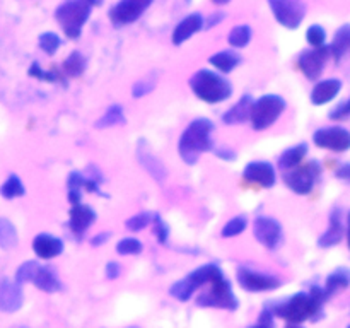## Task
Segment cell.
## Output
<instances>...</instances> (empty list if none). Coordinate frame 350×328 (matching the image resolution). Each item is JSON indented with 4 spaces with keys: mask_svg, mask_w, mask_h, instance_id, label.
<instances>
[{
    "mask_svg": "<svg viewBox=\"0 0 350 328\" xmlns=\"http://www.w3.org/2000/svg\"><path fill=\"white\" fill-rule=\"evenodd\" d=\"M313 142L332 152H345L350 149V132L344 126H325L314 132Z\"/></svg>",
    "mask_w": 350,
    "mask_h": 328,
    "instance_id": "cell-12",
    "label": "cell"
},
{
    "mask_svg": "<svg viewBox=\"0 0 350 328\" xmlns=\"http://www.w3.org/2000/svg\"><path fill=\"white\" fill-rule=\"evenodd\" d=\"M152 2L154 0H120L109 9V20L116 27L135 23L152 5Z\"/></svg>",
    "mask_w": 350,
    "mask_h": 328,
    "instance_id": "cell-10",
    "label": "cell"
},
{
    "mask_svg": "<svg viewBox=\"0 0 350 328\" xmlns=\"http://www.w3.org/2000/svg\"><path fill=\"white\" fill-rule=\"evenodd\" d=\"M306 40L313 48L325 46V41H327V31H325L320 24H313V26L308 27Z\"/></svg>",
    "mask_w": 350,
    "mask_h": 328,
    "instance_id": "cell-38",
    "label": "cell"
},
{
    "mask_svg": "<svg viewBox=\"0 0 350 328\" xmlns=\"http://www.w3.org/2000/svg\"><path fill=\"white\" fill-rule=\"evenodd\" d=\"M236 279H238L239 286L248 292H269V290H275L280 287V280L275 275L256 272L248 266L238 269Z\"/></svg>",
    "mask_w": 350,
    "mask_h": 328,
    "instance_id": "cell-11",
    "label": "cell"
},
{
    "mask_svg": "<svg viewBox=\"0 0 350 328\" xmlns=\"http://www.w3.org/2000/svg\"><path fill=\"white\" fill-rule=\"evenodd\" d=\"M347 328H350V325H349V327H347Z\"/></svg>",
    "mask_w": 350,
    "mask_h": 328,
    "instance_id": "cell-55",
    "label": "cell"
},
{
    "mask_svg": "<svg viewBox=\"0 0 350 328\" xmlns=\"http://www.w3.org/2000/svg\"><path fill=\"white\" fill-rule=\"evenodd\" d=\"M88 68V58L81 51H72L64 62V72L68 77H79Z\"/></svg>",
    "mask_w": 350,
    "mask_h": 328,
    "instance_id": "cell-31",
    "label": "cell"
},
{
    "mask_svg": "<svg viewBox=\"0 0 350 328\" xmlns=\"http://www.w3.org/2000/svg\"><path fill=\"white\" fill-rule=\"evenodd\" d=\"M190 87L193 94L208 105H219L232 96V85L226 77L208 68H202L191 75Z\"/></svg>",
    "mask_w": 350,
    "mask_h": 328,
    "instance_id": "cell-3",
    "label": "cell"
},
{
    "mask_svg": "<svg viewBox=\"0 0 350 328\" xmlns=\"http://www.w3.org/2000/svg\"><path fill=\"white\" fill-rule=\"evenodd\" d=\"M286 111V101L277 94H265L253 101L250 122L255 130H267Z\"/></svg>",
    "mask_w": 350,
    "mask_h": 328,
    "instance_id": "cell-6",
    "label": "cell"
},
{
    "mask_svg": "<svg viewBox=\"0 0 350 328\" xmlns=\"http://www.w3.org/2000/svg\"><path fill=\"white\" fill-rule=\"evenodd\" d=\"M208 62H211L212 67H215L217 70L229 74V72H232L239 64H241V57H239L238 51L234 50H222L212 55V57L208 58Z\"/></svg>",
    "mask_w": 350,
    "mask_h": 328,
    "instance_id": "cell-27",
    "label": "cell"
},
{
    "mask_svg": "<svg viewBox=\"0 0 350 328\" xmlns=\"http://www.w3.org/2000/svg\"><path fill=\"white\" fill-rule=\"evenodd\" d=\"M23 328H26V327H23Z\"/></svg>",
    "mask_w": 350,
    "mask_h": 328,
    "instance_id": "cell-56",
    "label": "cell"
},
{
    "mask_svg": "<svg viewBox=\"0 0 350 328\" xmlns=\"http://www.w3.org/2000/svg\"><path fill=\"white\" fill-rule=\"evenodd\" d=\"M137 159H139V163L142 164L144 169H146L147 173L157 181V183H163V181L167 178L166 166H164L163 161H161L159 157L154 156V154L150 152L146 140H140L139 146H137Z\"/></svg>",
    "mask_w": 350,
    "mask_h": 328,
    "instance_id": "cell-18",
    "label": "cell"
},
{
    "mask_svg": "<svg viewBox=\"0 0 350 328\" xmlns=\"http://www.w3.org/2000/svg\"><path fill=\"white\" fill-rule=\"evenodd\" d=\"M222 275H224V273H222L221 266L215 265V263H205V265L195 269L193 272H190L181 280L174 282L173 286H171L170 294L173 297H176L178 301H181V303H185V301L190 299L200 287L208 286V284L214 282L215 279H219V277Z\"/></svg>",
    "mask_w": 350,
    "mask_h": 328,
    "instance_id": "cell-4",
    "label": "cell"
},
{
    "mask_svg": "<svg viewBox=\"0 0 350 328\" xmlns=\"http://www.w3.org/2000/svg\"><path fill=\"white\" fill-rule=\"evenodd\" d=\"M248 328H273V314L270 313L267 308H263L262 314H260L258 323L252 325V327H248Z\"/></svg>",
    "mask_w": 350,
    "mask_h": 328,
    "instance_id": "cell-44",
    "label": "cell"
},
{
    "mask_svg": "<svg viewBox=\"0 0 350 328\" xmlns=\"http://www.w3.org/2000/svg\"><path fill=\"white\" fill-rule=\"evenodd\" d=\"M150 222H152V214H150V212H140V214L132 215V217L126 221V229L132 232L142 231V229H146Z\"/></svg>",
    "mask_w": 350,
    "mask_h": 328,
    "instance_id": "cell-39",
    "label": "cell"
},
{
    "mask_svg": "<svg viewBox=\"0 0 350 328\" xmlns=\"http://www.w3.org/2000/svg\"><path fill=\"white\" fill-rule=\"evenodd\" d=\"M212 132H214V123L211 120H193L180 137L178 150H180L181 159L187 164H195L200 154L214 150L215 146L212 140Z\"/></svg>",
    "mask_w": 350,
    "mask_h": 328,
    "instance_id": "cell-2",
    "label": "cell"
},
{
    "mask_svg": "<svg viewBox=\"0 0 350 328\" xmlns=\"http://www.w3.org/2000/svg\"><path fill=\"white\" fill-rule=\"evenodd\" d=\"M126 328H140V327H126Z\"/></svg>",
    "mask_w": 350,
    "mask_h": 328,
    "instance_id": "cell-54",
    "label": "cell"
},
{
    "mask_svg": "<svg viewBox=\"0 0 350 328\" xmlns=\"http://www.w3.org/2000/svg\"><path fill=\"white\" fill-rule=\"evenodd\" d=\"M228 41L231 46L245 48L246 44L252 41V27L246 26V24H243V26H236L234 29L229 33Z\"/></svg>",
    "mask_w": 350,
    "mask_h": 328,
    "instance_id": "cell-33",
    "label": "cell"
},
{
    "mask_svg": "<svg viewBox=\"0 0 350 328\" xmlns=\"http://www.w3.org/2000/svg\"><path fill=\"white\" fill-rule=\"evenodd\" d=\"M38 265L40 263L36 262V260H27V262H24L23 265H19V269L16 270V282L19 284V286H23V284H29L31 279H33L34 272H36Z\"/></svg>",
    "mask_w": 350,
    "mask_h": 328,
    "instance_id": "cell-37",
    "label": "cell"
},
{
    "mask_svg": "<svg viewBox=\"0 0 350 328\" xmlns=\"http://www.w3.org/2000/svg\"><path fill=\"white\" fill-rule=\"evenodd\" d=\"M31 284H34L36 289L48 294L58 292V290L64 289V286H62L60 279H58V275L55 273V270L46 265H38L36 272H34L33 279H31Z\"/></svg>",
    "mask_w": 350,
    "mask_h": 328,
    "instance_id": "cell-23",
    "label": "cell"
},
{
    "mask_svg": "<svg viewBox=\"0 0 350 328\" xmlns=\"http://www.w3.org/2000/svg\"><path fill=\"white\" fill-rule=\"evenodd\" d=\"M214 154L222 161H234L236 152L232 149H228V147H214Z\"/></svg>",
    "mask_w": 350,
    "mask_h": 328,
    "instance_id": "cell-46",
    "label": "cell"
},
{
    "mask_svg": "<svg viewBox=\"0 0 350 328\" xmlns=\"http://www.w3.org/2000/svg\"><path fill=\"white\" fill-rule=\"evenodd\" d=\"M17 241H19V236H17L16 226L7 217H0V248L12 249L17 246Z\"/></svg>",
    "mask_w": 350,
    "mask_h": 328,
    "instance_id": "cell-30",
    "label": "cell"
},
{
    "mask_svg": "<svg viewBox=\"0 0 350 328\" xmlns=\"http://www.w3.org/2000/svg\"><path fill=\"white\" fill-rule=\"evenodd\" d=\"M105 273L109 280H115V279H118L120 273H122V266H120V263H116V262H109V263H106Z\"/></svg>",
    "mask_w": 350,
    "mask_h": 328,
    "instance_id": "cell-45",
    "label": "cell"
},
{
    "mask_svg": "<svg viewBox=\"0 0 350 328\" xmlns=\"http://www.w3.org/2000/svg\"><path fill=\"white\" fill-rule=\"evenodd\" d=\"M350 286V269L347 266H338L335 269L330 275L327 277V282H325V294L327 297L335 296V294L342 292Z\"/></svg>",
    "mask_w": 350,
    "mask_h": 328,
    "instance_id": "cell-25",
    "label": "cell"
},
{
    "mask_svg": "<svg viewBox=\"0 0 350 328\" xmlns=\"http://www.w3.org/2000/svg\"><path fill=\"white\" fill-rule=\"evenodd\" d=\"M269 5L277 23L287 29H297L306 16V7L301 0H269Z\"/></svg>",
    "mask_w": 350,
    "mask_h": 328,
    "instance_id": "cell-9",
    "label": "cell"
},
{
    "mask_svg": "<svg viewBox=\"0 0 350 328\" xmlns=\"http://www.w3.org/2000/svg\"><path fill=\"white\" fill-rule=\"evenodd\" d=\"M197 304L202 308H217V310H238L239 301L232 292L231 282L224 275L208 284V289L198 296Z\"/></svg>",
    "mask_w": 350,
    "mask_h": 328,
    "instance_id": "cell-7",
    "label": "cell"
},
{
    "mask_svg": "<svg viewBox=\"0 0 350 328\" xmlns=\"http://www.w3.org/2000/svg\"><path fill=\"white\" fill-rule=\"evenodd\" d=\"M308 154V144L306 142H301L297 146L289 147V149L284 150L279 157V167L280 169H286L291 171L294 167L299 166L303 163V159L306 157Z\"/></svg>",
    "mask_w": 350,
    "mask_h": 328,
    "instance_id": "cell-26",
    "label": "cell"
},
{
    "mask_svg": "<svg viewBox=\"0 0 350 328\" xmlns=\"http://www.w3.org/2000/svg\"><path fill=\"white\" fill-rule=\"evenodd\" d=\"M335 174H337L338 180L345 181V183H350V163L342 164V166L335 171Z\"/></svg>",
    "mask_w": 350,
    "mask_h": 328,
    "instance_id": "cell-48",
    "label": "cell"
},
{
    "mask_svg": "<svg viewBox=\"0 0 350 328\" xmlns=\"http://www.w3.org/2000/svg\"><path fill=\"white\" fill-rule=\"evenodd\" d=\"M347 243H349V249H350V210L347 214Z\"/></svg>",
    "mask_w": 350,
    "mask_h": 328,
    "instance_id": "cell-51",
    "label": "cell"
},
{
    "mask_svg": "<svg viewBox=\"0 0 350 328\" xmlns=\"http://www.w3.org/2000/svg\"><path fill=\"white\" fill-rule=\"evenodd\" d=\"M96 212L85 204H75L70 208V219H68V228L75 238L81 239L88 232V229L94 224Z\"/></svg>",
    "mask_w": 350,
    "mask_h": 328,
    "instance_id": "cell-17",
    "label": "cell"
},
{
    "mask_svg": "<svg viewBox=\"0 0 350 328\" xmlns=\"http://www.w3.org/2000/svg\"><path fill=\"white\" fill-rule=\"evenodd\" d=\"M345 228H344V215H342V208L335 207L330 212V226L327 231L320 236L318 239V246L320 248H332V246L338 245L344 239Z\"/></svg>",
    "mask_w": 350,
    "mask_h": 328,
    "instance_id": "cell-19",
    "label": "cell"
},
{
    "mask_svg": "<svg viewBox=\"0 0 350 328\" xmlns=\"http://www.w3.org/2000/svg\"><path fill=\"white\" fill-rule=\"evenodd\" d=\"M212 2H214L215 5H226V3H229L231 0H212Z\"/></svg>",
    "mask_w": 350,
    "mask_h": 328,
    "instance_id": "cell-52",
    "label": "cell"
},
{
    "mask_svg": "<svg viewBox=\"0 0 350 328\" xmlns=\"http://www.w3.org/2000/svg\"><path fill=\"white\" fill-rule=\"evenodd\" d=\"M33 251L38 258L41 260H51L57 258L64 251V243L60 238L51 234H38L33 239Z\"/></svg>",
    "mask_w": 350,
    "mask_h": 328,
    "instance_id": "cell-20",
    "label": "cell"
},
{
    "mask_svg": "<svg viewBox=\"0 0 350 328\" xmlns=\"http://www.w3.org/2000/svg\"><path fill=\"white\" fill-rule=\"evenodd\" d=\"M321 174V164L318 161H310L304 166H297L284 174L287 187L297 195H308L313 191L318 178Z\"/></svg>",
    "mask_w": 350,
    "mask_h": 328,
    "instance_id": "cell-8",
    "label": "cell"
},
{
    "mask_svg": "<svg viewBox=\"0 0 350 328\" xmlns=\"http://www.w3.org/2000/svg\"><path fill=\"white\" fill-rule=\"evenodd\" d=\"M204 17H202V14H190V16L185 17L183 20H180L178 23V26L174 27L173 31V36H171V40H173V44H183L185 41L190 40L193 34H197L198 31L204 29Z\"/></svg>",
    "mask_w": 350,
    "mask_h": 328,
    "instance_id": "cell-21",
    "label": "cell"
},
{
    "mask_svg": "<svg viewBox=\"0 0 350 328\" xmlns=\"http://www.w3.org/2000/svg\"><path fill=\"white\" fill-rule=\"evenodd\" d=\"M126 118L123 108L120 105H111L105 111V115L96 122V128H111L116 125H125Z\"/></svg>",
    "mask_w": 350,
    "mask_h": 328,
    "instance_id": "cell-29",
    "label": "cell"
},
{
    "mask_svg": "<svg viewBox=\"0 0 350 328\" xmlns=\"http://www.w3.org/2000/svg\"><path fill=\"white\" fill-rule=\"evenodd\" d=\"M246 226H248V219H246V215H236V217H232L231 221L226 222V226L222 228L221 231L222 238H236V236H239L243 231H245Z\"/></svg>",
    "mask_w": 350,
    "mask_h": 328,
    "instance_id": "cell-34",
    "label": "cell"
},
{
    "mask_svg": "<svg viewBox=\"0 0 350 328\" xmlns=\"http://www.w3.org/2000/svg\"><path fill=\"white\" fill-rule=\"evenodd\" d=\"M330 48L325 44L320 48H311V50H304L297 58V65H299L301 72L306 75L310 81H317L321 74L327 60L330 58Z\"/></svg>",
    "mask_w": 350,
    "mask_h": 328,
    "instance_id": "cell-13",
    "label": "cell"
},
{
    "mask_svg": "<svg viewBox=\"0 0 350 328\" xmlns=\"http://www.w3.org/2000/svg\"><path fill=\"white\" fill-rule=\"evenodd\" d=\"M91 9L92 7L88 5L84 0H65L57 7L55 17H57L65 36L70 40H77L81 36L82 27L91 16Z\"/></svg>",
    "mask_w": 350,
    "mask_h": 328,
    "instance_id": "cell-5",
    "label": "cell"
},
{
    "mask_svg": "<svg viewBox=\"0 0 350 328\" xmlns=\"http://www.w3.org/2000/svg\"><path fill=\"white\" fill-rule=\"evenodd\" d=\"M328 116H330L332 120H335V122H340V120L349 118L350 116V98L347 99V101H344V102H340L338 106H335Z\"/></svg>",
    "mask_w": 350,
    "mask_h": 328,
    "instance_id": "cell-43",
    "label": "cell"
},
{
    "mask_svg": "<svg viewBox=\"0 0 350 328\" xmlns=\"http://www.w3.org/2000/svg\"><path fill=\"white\" fill-rule=\"evenodd\" d=\"M253 101H255V99L250 94L243 96L232 108H229L228 111L222 115V122H224L226 125H239V123H245L246 120H250V115H252Z\"/></svg>",
    "mask_w": 350,
    "mask_h": 328,
    "instance_id": "cell-24",
    "label": "cell"
},
{
    "mask_svg": "<svg viewBox=\"0 0 350 328\" xmlns=\"http://www.w3.org/2000/svg\"><path fill=\"white\" fill-rule=\"evenodd\" d=\"M152 228H154V234H156L157 241L161 243V245H166L167 243V238H170V228H167V224L164 222V219L161 217L159 214H152Z\"/></svg>",
    "mask_w": 350,
    "mask_h": 328,
    "instance_id": "cell-40",
    "label": "cell"
},
{
    "mask_svg": "<svg viewBox=\"0 0 350 328\" xmlns=\"http://www.w3.org/2000/svg\"><path fill=\"white\" fill-rule=\"evenodd\" d=\"M342 91V81L340 79H325V81L317 82V85L311 91V102L314 106H321L330 102L338 96Z\"/></svg>",
    "mask_w": 350,
    "mask_h": 328,
    "instance_id": "cell-22",
    "label": "cell"
},
{
    "mask_svg": "<svg viewBox=\"0 0 350 328\" xmlns=\"http://www.w3.org/2000/svg\"><path fill=\"white\" fill-rule=\"evenodd\" d=\"M26 193V188H24L23 181L17 174H10L5 181L0 187V195L7 200H14V198H19Z\"/></svg>",
    "mask_w": 350,
    "mask_h": 328,
    "instance_id": "cell-32",
    "label": "cell"
},
{
    "mask_svg": "<svg viewBox=\"0 0 350 328\" xmlns=\"http://www.w3.org/2000/svg\"><path fill=\"white\" fill-rule=\"evenodd\" d=\"M328 48H330V55L337 62L350 53V24H344L342 27H338V31L334 36V41H332Z\"/></svg>",
    "mask_w": 350,
    "mask_h": 328,
    "instance_id": "cell-28",
    "label": "cell"
},
{
    "mask_svg": "<svg viewBox=\"0 0 350 328\" xmlns=\"http://www.w3.org/2000/svg\"><path fill=\"white\" fill-rule=\"evenodd\" d=\"M222 19H224V12H215V14H212V16L208 17L207 20H204V27H205V29H211V27L217 26V24L221 23Z\"/></svg>",
    "mask_w": 350,
    "mask_h": 328,
    "instance_id": "cell-49",
    "label": "cell"
},
{
    "mask_svg": "<svg viewBox=\"0 0 350 328\" xmlns=\"http://www.w3.org/2000/svg\"><path fill=\"white\" fill-rule=\"evenodd\" d=\"M84 2L91 7H98V5H101L103 0H84Z\"/></svg>",
    "mask_w": 350,
    "mask_h": 328,
    "instance_id": "cell-50",
    "label": "cell"
},
{
    "mask_svg": "<svg viewBox=\"0 0 350 328\" xmlns=\"http://www.w3.org/2000/svg\"><path fill=\"white\" fill-rule=\"evenodd\" d=\"M29 75L34 79H40V81H48V82H57L60 81V75L57 72H44L40 67V64H33L29 67Z\"/></svg>",
    "mask_w": 350,
    "mask_h": 328,
    "instance_id": "cell-41",
    "label": "cell"
},
{
    "mask_svg": "<svg viewBox=\"0 0 350 328\" xmlns=\"http://www.w3.org/2000/svg\"><path fill=\"white\" fill-rule=\"evenodd\" d=\"M243 178L250 183L260 184L263 188H272L277 181V173L272 164L267 161H253V163L246 164Z\"/></svg>",
    "mask_w": 350,
    "mask_h": 328,
    "instance_id": "cell-16",
    "label": "cell"
},
{
    "mask_svg": "<svg viewBox=\"0 0 350 328\" xmlns=\"http://www.w3.org/2000/svg\"><path fill=\"white\" fill-rule=\"evenodd\" d=\"M327 299L323 287L313 286L310 292H297L287 299L269 303L265 308L273 316L282 318L287 323L301 325L308 320H320L323 316V306Z\"/></svg>",
    "mask_w": 350,
    "mask_h": 328,
    "instance_id": "cell-1",
    "label": "cell"
},
{
    "mask_svg": "<svg viewBox=\"0 0 350 328\" xmlns=\"http://www.w3.org/2000/svg\"><path fill=\"white\" fill-rule=\"evenodd\" d=\"M286 328H304V327H301V325H294V323H289V325H287Z\"/></svg>",
    "mask_w": 350,
    "mask_h": 328,
    "instance_id": "cell-53",
    "label": "cell"
},
{
    "mask_svg": "<svg viewBox=\"0 0 350 328\" xmlns=\"http://www.w3.org/2000/svg\"><path fill=\"white\" fill-rule=\"evenodd\" d=\"M23 287L10 279H0V313H16L23 308Z\"/></svg>",
    "mask_w": 350,
    "mask_h": 328,
    "instance_id": "cell-15",
    "label": "cell"
},
{
    "mask_svg": "<svg viewBox=\"0 0 350 328\" xmlns=\"http://www.w3.org/2000/svg\"><path fill=\"white\" fill-rule=\"evenodd\" d=\"M109 238H111V234H109V232H106V231H103V232H98V234H94V236H92V239H91V245L94 246V248H99V246H103V245H105V243L108 241Z\"/></svg>",
    "mask_w": 350,
    "mask_h": 328,
    "instance_id": "cell-47",
    "label": "cell"
},
{
    "mask_svg": "<svg viewBox=\"0 0 350 328\" xmlns=\"http://www.w3.org/2000/svg\"><path fill=\"white\" fill-rule=\"evenodd\" d=\"M38 44H40V48L44 51V53L53 55L57 53L58 48H60L62 40L57 33L48 31V33H43L40 38H38Z\"/></svg>",
    "mask_w": 350,
    "mask_h": 328,
    "instance_id": "cell-35",
    "label": "cell"
},
{
    "mask_svg": "<svg viewBox=\"0 0 350 328\" xmlns=\"http://www.w3.org/2000/svg\"><path fill=\"white\" fill-rule=\"evenodd\" d=\"M142 249H144L142 241H139L137 238H123L122 241L116 245V253L123 256L139 255V253H142Z\"/></svg>",
    "mask_w": 350,
    "mask_h": 328,
    "instance_id": "cell-36",
    "label": "cell"
},
{
    "mask_svg": "<svg viewBox=\"0 0 350 328\" xmlns=\"http://www.w3.org/2000/svg\"><path fill=\"white\" fill-rule=\"evenodd\" d=\"M253 234H255L256 241L262 243L269 249L279 248L284 238L282 226L279 224V221H275L273 217H267V215H260L255 219Z\"/></svg>",
    "mask_w": 350,
    "mask_h": 328,
    "instance_id": "cell-14",
    "label": "cell"
},
{
    "mask_svg": "<svg viewBox=\"0 0 350 328\" xmlns=\"http://www.w3.org/2000/svg\"><path fill=\"white\" fill-rule=\"evenodd\" d=\"M154 87H156V81H154V79H146V81L135 82L132 87L133 98H144V96H147L149 92H152Z\"/></svg>",
    "mask_w": 350,
    "mask_h": 328,
    "instance_id": "cell-42",
    "label": "cell"
}]
</instances>
